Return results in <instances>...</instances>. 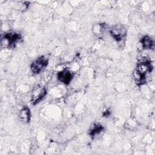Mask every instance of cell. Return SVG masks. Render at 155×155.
<instances>
[{"instance_id": "cell-1", "label": "cell", "mask_w": 155, "mask_h": 155, "mask_svg": "<svg viewBox=\"0 0 155 155\" xmlns=\"http://www.w3.org/2000/svg\"><path fill=\"white\" fill-rule=\"evenodd\" d=\"M153 66L151 61L147 59H144L137 64L136 70L133 75L136 83L140 85L146 82L147 74L151 72Z\"/></svg>"}, {"instance_id": "cell-2", "label": "cell", "mask_w": 155, "mask_h": 155, "mask_svg": "<svg viewBox=\"0 0 155 155\" xmlns=\"http://www.w3.org/2000/svg\"><path fill=\"white\" fill-rule=\"evenodd\" d=\"M21 39V36L19 33L15 32H8L5 33L1 39V44L5 47L13 48L16 45Z\"/></svg>"}, {"instance_id": "cell-3", "label": "cell", "mask_w": 155, "mask_h": 155, "mask_svg": "<svg viewBox=\"0 0 155 155\" xmlns=\"http://www.w3.org/2000/svg\"><path fill=\"white\" fill-rule=\"evenodd\" d=\"M47 90L45 88L41 85L35 86L31 91V101L33 105L39 103L46 95Z\"/></svg>"}, {"instance_id": "cell-4", "label": "cell", "mask_w": 155, "mask_h": 155, "mask_svg": "<svg viewBox=\"0 0 155 155\" xmlns=\"http://www.w3.org/2000/svg\"><path fill=\"white\" fill-rule=\"evenodd\" d=\"M48 64V59L45 56H41L32 62L30 66L31 71L34 74L40 73Z\"/></svg>"}, {"instance_id": "cell-5", "label": "cell", "mask_w": 155, "mask_h": 155, "mask_svg": "<svg viewBox=\"0 0 155 155\" xmlns=\"http://www.w3.org/2000/svg\"><path fill=\"white\" fill-rule=\"evenodd\" d=\"M111 36L116 41L120 42L124 39L126 35V29L124 26L117 25L110 30Z\"/></svg>"}, {"instance_id": "cell-6", "label": "cell", "mask_w": 155, "mask_h": 155, "mask_svg": "<svg viewBox=\"0 0 155 155\" xmlns=\"http://www.w3.org/2000/svg\"><path fill=\"white\" fill-rule=\"evenodd\" d=\"M57 78L61 82L68 85L72 81L73 74L68 70H63L58 73Z\"/></svg>"}, {"instance_id": "cell-7", "label": "cell", "mask_w": 155, "mask_h": 155, "mask_svg": "<svg viewBox=\"0 0 155 155\" xmlns=\"http://www.w3.org/2000/svg\"><path fill=\"white\" fill-rule=\"evenodd\" d=\"M30 110L27 106H24L19 112L20 119L24 123H28L30 120Z\"/></svg>"}, {"instance_id": "cell-8", "label": "cell", "mask_w": 155, "mask_h": 155, "mask_svg": "<svg viewBox=\"0 0 155 155\" xmlns=\"http://www.w3.org/2000/svg\"><path fill=\"white\" fill-rule=\"evenodd\" d=\"M140 44L144 50L151 49L153 47L154 42L153 39L148 36H145L140 39Z\"/></svg>"}, {"instance_id": "cell-9", "label": "cell", "mask_w": 155, "mask_h": 155, "mask_svg": "<svg viewBox=\"0 0 155 155\" xmlns=\"http://www.w3.org/2000/svg\"><path fill=\"white\" fill-rule=\"evenodd\" d=\"M104 130V127L102 125L99 124H95L93 125L89 130V134L91 137H94L96 135L99 134Z\"/></svg>"}]
</instances>
